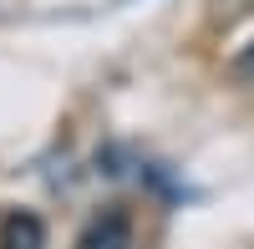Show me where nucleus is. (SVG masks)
<instances>
[{
	"label": "nucleus",
	"mask_w": 254,
	"mask_h": 249,
	"mask_svg": "<svg viewBox=\"0 0 254 249\" xmlns=\"http://www.w3.org/2000/svg\"><path fill=\"white\" fill-rule=\"evenodd\" d=\"M76 249H132V224H127V214H117V209L97 214L87 229H81Z\"/></svg>",
	"instance_id": "f257e3e1"
},
{
	"label": "nucleus",
	"mask_w": 254,
	"mask_h": 249,
	"mask_svg": "<svg viewBox=\"0 0 254 249\" xmlns=\"http://www.w3.org/2000/svg\"><path fill=\"white\" fill-rule=\"evenodd\" d=\"M0 249H46V224H41V214H26L15 209L0 219Z\"/></svg>",
	"instance_id": "f03ea898"
},
{
	"label": "nucleus",
	"mask_w": 254,
	"mask_h": 249,
	"mask_svg": "<svg viewBox=\"0 0 254 249\" xmlns=\"http://www.w3.org/2000/svg\"><path fill=\"white\" fill-rule=\"evenodd\" d=\"M229 76H234L239 87H254V36L234 51V61H229Z\"/></svg>",
	"instance_id": "7ed1b4c3"
}]
</instances>
